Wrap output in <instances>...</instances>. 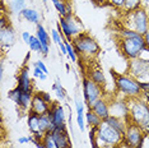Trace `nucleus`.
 <instances>
[{"mask_svg": "<svg viewBox=\"0 0 149 148\" xmlns=\"http://www.w3.org/2000/svg\"><path fill=\"white\" fill-rule=\"evenodd\" d=\"M123 134H120L103 120L101 125L97 128L96 138L91 142L93 148H117L123 143Z\"/></svg>", "mask_w": 149, "mask_h": 148, "instance_id": "nucleus-1", "label": "nucleus"}, {"mask_svg": "<svg viewBox=\"0 0 149 148\" xmlns=\"http://www.w3.org/2000/svg\"><path fill=\"white\" fill-rule=\"evenodd\" d=\"M129 101L130 114H129V121L138 125L143 132L149 134V103L141 97L131 98Z\"/></svg>", "mask_w": 149, "mask_h": 148, "instance_id": "nucleus-2", "label": "nucleus"}, {"mask_svg": "<svg viewBox=\"0 0 149 148\" xmlns=\"http://www.w3.org/2000/svg\"><path fill=\"white\" fill-rule=\"evenodd\" d=\"M123 27L144 36L149 28V13L144 8L130 13H123Z\"/></svg>", "mask_w": 149, "mask_h": 148, "instance_id": "nucleus-3", "label": "nucleus"}, {"mask_svg": "<svg viewBox=\"0 0 149 148\" xmlns=\"http://www.w3.org/2000/svg\"><path fill=\"white\" fill-rule=\"evenodd\" d=\"M72 43L77 54L79 56H82V59L84 60H91L94 56H97L101 50L98 42L91 35H88L87 32H83L82 35L75 37L72 41Z\"/></svg>", "mask_w": 149, "mask_h": 148, "instance_id": "nucleus-4", "label": "nucleus"}, {"mask_svg": "<svg viewBox=\"0 0 149 148\" xmlns=\"http://www.w3.org/2000/svg\"><path fill=\"white\" fill-rule=\"evenodd\" d=\"M115 84H116L117 92L124 95V98H139L143 96L140 83L131 75L126 74H116L115 75Z\"/></svg>", "mask_w": 149, "mask_h": 148, "instance_id": "nucleus-5", "label": "nucleus"}, {"mask_svg": "<svg viewBox=\"0 0 149 148\" xmlns=\"http://www.w3.org/2000/svg\"><path fill=\"white\" fill-rule=\"evenodd\" d=\"M117 42L118 47L121 50V54L129 61L136 59L140 55V52L143 51V49L147 46L144 36L141 35H138L136 37H131V38H118Z\"/></svg>", "mask_w": 149, "mask_h": 148, "instance_id": "nucleus-6", "label": "nucleus"}, {"mask_svg": "<svg viewBox=\"0 0 149 148\" xmlns=\"http://www.w3.org/2000/svg\"><path fill=\"white\" fill-rule=\"evenodd\" d=\"M59 24L61 27V32L64 37L70 42L84 32V27L82 22L77 18V15L74 13H69L65 17H60Z\"/></svg>", "mask_w": 149, "mask_h": 148, "instance_id": "nucleus-7", "label": "nucleus"}, {"mask_svg": "<svg viewBox=\"0 0 149 148\" xmlns=\"http://www.w3.org/2000/svg\"><path fill=\"white\" fill-rule=\"evenodd\" d=\"M145 137H147V134L143 132V129H140L138 125L129 121L126 130L124 133L123 144H125L129 148H141Z\"/></svg>", "mask_w": 149, "mask_h": 148, "instance_id": "nucleus-8", "label": "nucleus"}, {"mask_svg": "<svg viewBox=\"0 0 149 148\" xmlns=\"http://www.w3.org/2000/svg\"><path fill=\"white\" fill-rule=\"evenodd\" d=\"M83 96H84V102L87 103L88 109L93 106L98 100L103 98V89L101 86L94 83L93 80L84 77L83 78Z\"/></svg>", "mask_w": 149, "mask_h": 148, "instance_id": "nucleus-9", "label": "nucleus"}, {"mask_svg": "<svg viewBox=\"0 0 149 148\" xmlns=\"http://www.w3.org/2000/svg\"><path fill=\"white\" fill-rule=\"evenodd\" d=\"M129 70H130V75L136 79L139 83L149 82V61H145L139 58L130 60Z\"/></svg>", "mask_w": 149, "mask_h": 148, "instance_id": "nucleus-10", "label": "nucleus"}, {"mask_svg": "<svg viewBox=\"0 0 149 148\" xmlns=\"http://www.w3.org/2000/svg\"><path fill=\"white\" fill-rule=\"evenodd\" d=\"M50 116L52 119V123L55 124V129H60V130H68L65 120H66V115L64 107L57 102H52L50 105V111H49Z\"/></svg>", "mask_w": 149, "mask_h": 148, "instance_id": "nucleus-11", "label": "nucleus"}, {"mask_svg": "<svg viewBox=\"0 0 149 148\" xmlns=\"http://www.w3.org/2000/svg\"><path fill=\"white\" fill-rule=\"evenodd\" d=\"M129 114H130V107H129V101L126 98L115 100L110 102V115L129 120Z\"/></svg>", "mask_w": 149, "mask_h": 148, "instance_id": "nucleus-12", "label": "nucleus"}, {"mask_svg": "<svg viewBox=\"0 0 149 148\" xmlns=\"http://www.w3.org/2000/svg\"><path fill=\"white\" fill-rule=\"evenodd\" d=\"M15 31L13 29L12 24L4 26L0 28V43H1V49H10L15 42Z\"/></svg>", "mask_w": 149, "mask_h": 148, "instance_id": "nucleus-13", "label": "nucleus"}, {"mask_svg": "<svg viewBox=\"0 0 149 148\" xmlns=\"http://www.w3.org/2000/svg\"><path fill=\"white\" fill-rule=\"evenodd\" d=\"M17 87L21 88L23 92L27 93H35L33 92V80L29 77L28 68L24 66L18 74V78H17Z\"/></svg>", "mask_w": 149, "mask_h": 148, "instance_id": "nucleus-14", "label": "nucleus"}, {"mask_svg": "<svg viewBox=\"0 0 149 148\" xmlns=\"http://www.w3.org/2000/svg\"><path fill=\"white\" fill-rule=\"evenodd\" d=\"M31 112H35L37 115H45L50 111V103H47L45 100L40 96L38 92L33 93L32 103H31Z\"/></svg>", "mask_w": 149, "mask_h": 148, "instance_id": "nucleus-15", "label": "nucleus"}, {"mask_svg": "<svg viewBox=\"0 0 149 148\" xmlns=\"http://www.w3.org/2000/svg\"><path fill=\"white\" fill-rule=\"evenodd\" d=\"M36 36H37V38L40 40L41 45H42L41 54L43 56H47V55H49V52H50V42H51V38H50V35L47 33V31L45 29V27H43L41 23H38V24H37Z\"/></svg>", "mask_w": 149, "mask_h": 148, "instance_id": "nucleus-16", "label": "nucleus"}, {"mask_svg": "<svg viewBox=\"0 0 149 148\" xmlns=\"http://www.w3.org/2000/svg\"><path fill=\"white\" fill-rule=\"evenodd\" d=\"M89 109L92 110L94 114H97L102 120H106L107 117L110 116V101H107L103 97V98L98 100L93 106L89 107Z\"/></svg>", "mask_w": 149, "mask_h": 148, "instance_id": "nucleus-17", "label": "nucleus"}, {"mask_svg": "<svg viewBox=\"0 0 149 148\" xmlns=\"http://www.w3.org/2000/svg\"><path fill=\"white\" fill-rule=\"evenodd\" d=\"M52 137L57 144V148H72V142L68 135V130H60V129H54Z\"/></svg>", "mask_w": 149, "mask_h": 148, "instance_id": "nucleus-18", "label": "nucleus"}, {"mask_svg": "<svg viewBox=\"0 0 149 148\" xmlns=\"http://www.w3.org/2000/svg\"><path fill=\"white\" fill-rule=\"evenodd\" d=\"M87 78H89L91 80H93L94 83H97V84L101 86V87H103L104 84H106V75H104L103 70L101 69L100 66L88 69Z\"/></svg>", "mask_w": 149, "mask_h": 148, "instance_id": "nucleus-19", "label": "nucleus"}, {"mask_svg": "<svg viewBox=\"0 0 149 148\" xmlns=\"http://www.w3.org/2000/svg\"><path fill=\"white\" fill-rule=\"evenodd\" d=\"M108 125H111L113 128V129H116L120 134H123L124 135V133H125V130H126V126H127V124H129V120H125V119H121V117H116V116H112V115H110L107 117L106 120H104Z\"/></svg>", "mask_w": 149, "mask_h": 148, "instance_id": "nucleus-20", "label": "nucleus"}, {"mask_svg": "<svg viewBox=\"0 0 149 148\" xmlns=\"http://www.w3.org/2000/svg\"><path fill=\"white\" fill-rule=\"evenodd\" d=\"M75 109H77V123L79 126L80 132H84L86 125H84V119H86V114H84V105L80 101L79 97H75Z\"/></svg>", "mask_w": 149, "mask_h": 148, "instance_id": "nucleus-21", "label": "nucleus"}, {"mask_svg": "<svg viewBox=\"0 0 149 148\" xmlns=\"http://www.w3.org/2000/svg\"><path fill=\"white\" fill-rule=\"evenodd\" d=\"M19 15H21L22 18H24L26 21H28L29 23H35V24L41 23V14H40L36 9L26 8V9H23Z\"/></svg>", "mask_w": 149, "mask_h": 148, "instance_id": "nucleus-22", "label": "nucleus"}, {"mask_svg": "<svg viewBox=\"0 0 149 148\" xmlns=\"http://www.w3.org/2000/svg\"><path fill=\"white\" fill-rule=\"evenodd\" d=\"M55 129V124L52 123V119L50 116V114L47 112L45 115H40V130L41 133H47V132H52Z\"/></svg>", "mask_w": 149, "mask_h": 148, "instance_id": "nucleus-23", "label": "nucleus"}, {"mask_svg": "<svg viewBox=\"0 0 149 148\" xmlns=\"http://www.w3.org/2000/svg\"><path fill=\"white\" fill-rule=\"evenodd\" d=\"M27 124H28V129L31 130L32 134L41 133V130H40V115L29 111L28 117H27Z\"/></svg>", "mask_w": 149, "mask_h": 148, "instance_id": "nucleus-24", "label": "nucleus"}, {"mask_svg": "<svg viewBox=\"0 0 149 148\" xmlns=\"http://www.w3.org/2000/svg\"><path fill=\"white\" fill-rule=\"evenodd\" d=\"M86 121L88 125H89V128H98L103 120L101 119L97 114H94L91 109H88V111L86 112Z\"/></svg>", "mask_w": 149, "mask_h": 148, "instance_id": "nucleus-25", "label": "nucleus"}, {"mask_svg": "<svg viewBox=\"0 0 149 148\" xmlns=\"http://www.w3.org/2000/svg\"><path fill=\"white\" fill-rule=\"evenodd\" d=\"M57 12H59L60 17H65L66 14L72 13V9H70V5L65 3V0H51Z\"/></svg>", "mask_w": 149, "mask_h": 148, "instance_id": "nucleus-26", "label": "nucleus"}, {"mask_svg": "<svg viewBox=\"0 0 149 148\" xmlns=\"http://www.w3.org/2000/svg\"><path fill=\"white\" fill-rule=\"evenodd\" d=\"M143 8V1L141 0H125V5L124 9L121 12L123 13H130L134 10Z\"/></svg>", "mask_w": 149, "mask_h": 148, "instance_id": "nucleus-27", "label": "nucleus"}, {"mask_svg": "<svg viewBox=\"0 0 149 148\" xmlns=\"http://www.w3.org/2000/svg\"><path fill=\"white\" fill-rule=\"evenodd\" d=\"M52 89H54V92H55L56 98L59 100V101H64V100L66 98V91L64 89V87H63V84H61V82L59 80V78H57L56 82L54 83Z\"/></svg>", "mask_w": 149, "mask_h": 148, "instance_id": "nucleus-28", "label": "nucleus"}, {"mask_svg": "<svg viewBox=\"0 0 149 148\" xmlns=\"http://www.w3.org/2000/svg\"><path fill=\"white\" fill-rule=\"evenodd\" d=\"M9 9L14 14H21L23 9H26V0H12V3L9 4Z\"/></svg>", "mask_w": 149, "mask_h": 148, "instance_id": "nucleus-29", "label": "nucleus"}, {"mask_svg": "<svg viewBox=\"0 0 149 148\" xmlns=\"http://www.w3.org/2000/svg\"><path fill=\"white\" fill-rule=\"evenodd\" d=\"M22 93H23V91L21 88H18V87H15V88H13L8 92V98H10L15 105H18L19 100H21V97H22Z\"/></svg>", "mask_w": 149, "mask_h": 148, "instance_id": "nucleus-30", "label": "nucleus"}, {"mask_svg": "<svg viewBox=\"0 0 149 148\" xmlns=\"http://www.w3.org/2000/svg\"><path fill=\"white\" fill-rule=\"evenodd\" d=\"M42 143H43V146H45V148H57V144L55 142V139H54L51 132L45 133L43 139H42Z\"/></svg>", "mask_w": 149, "mask_h": 148, "instance_id": "nucleus-31", "label": "nucleus"}, {"mask_svg": "<svg viewBox=\"0 0 149 148\" xmlns=\"http://www.w3.org/2000/svg\"><path fill=\"white\" fill-rule=\"evenodd\" d=\"M65 46H66V51H68V56L70 58V60H72L73 63H75L77 61V59H78V54L75 51V49H74V46H73V43L70 42V41H68V40H65Z\"/></svg>", "mask_w": 149, "mask_h": 148, "instance_id": "nucleus-32", "label": "nucleus"}, {"mask_svg": "<svg viewBox=\"0 0 149 148\" xmlns=\"http://www.w3.org/2000/svg\"><path fill=\"white\" fill-rule=\"evenodd\" d=\"M28 46H29V50H31V51L40 52V54L42 51V45H41V42H40V40L37 38V36H32L31 42H29Z\"/></svg>", "mask_w": 149, "mask_h": 148, "instance_id": "nucleus-33", "label": "nucleus"}, {"mask_svg": "<svg viewBox=\"0 0 149 148\" xmlns=\"http://www.w3.org/2000/svg\"><path fill=\"white\" fill-rule=\"evenodd\" d=\"M63 33L59 31V29H52L51 31V40L57 45H60V43H63Z\"/></svg>", "mask_w": 149, "mask_h": 148, "instance_id": "nucleus-34", "label": "nucleus"}, {"mask_svg": "<svg viewBox=\"0 0 149 148\" xmlns=\"http://www.w3.org/2000/svg\"><path fill=\"white\" fill-rule=\"evenodd\" d=\"M107 3H108V5H111L112 8L120 9V10H123L124 5H125V0H107Z\"/></svg>", "mask_w": 149, "mask_h": 148, "instance_id": "nucleus-35", "label": "nucleus"}, {"mask_svg": "<svg viewBox=\"0 0 149 148\" xmlns=\"http://www.w3.org/2000/svg\"><path fill=\"white\" fill-rule=\"evenodd\" d=\"M33 77H36V78H38L40 80H46L47 79V74L43 73L40 68H37V66H35L33 68Z\"/></svg>", "mask_w": 149, "mask_h": 148, "instance_id": "nucleus-36", "label": "nucleus"}, {"mask_svg": "<svg viewBox=\"0 0 149 148\" xmlns=\"http://www.w3.org/2000/svg\"><path fill=\"white\" fill-rule=\"evenodd\" d=\"M38 93H40V96H41L47 103H50V105H51V103H52V97H51V95H50L49 92H43V91H40Z\"/></svg>", "mask_w": 149, "mask_h": 148, "instance_id": "nucleus-37", "label": "nucleus"}, {"mask_svg": "<svg viewBox=\"0 0 149 148\" xmlns=\"http://www.w3.org/2000/svg\"><path fill=\"white\" fill-rule=\"evenodd\" d=\"M33 66H37V68H40V69H41L43 73H46V74L49 73V70H47L46 65H45V63H43L42 60H37V61H36L35 64H33Z\"/></svg>", "mask_w": 149, "mask_h": 148, "instance_id": "nucleus-38", "label": "nucleus"}, {"mask_svg": "<svg viewBox=\"0 0 149 148\" xmlns=\"http://www.w3.org/2000/svg\"><path fill=\"white\" fill-rule=\"evenodd\" d=\"M31 38H32V35L29 32H27V31L22 32V40L27 43V45H29V42H31Z\"/></svg>", "mask_w": 149, "mask_h": 148, "instance_id": "nucleus-39", "label": "nucleus"}, {"mask_svg": "<svg viewBox=\"0 0 149 148\" xmlns=\"http://www.w3.org/2000/svg\"><path fill=\"white\" fill-rule=\"evenodd\" d=\"M29 142H31L29 137H21V138H18V143L19 144H26V143H29Z\"/></svg>", "mask_w": 149, "mask_h": 148, "instance_id": "nucleus-40", "label": "nucleus"}, {"mask_svg": "<svg viewBox=\"0 0 149 148\" xmlns=\"http://www.w3.org/2000/svg\"><path fill=\"white\" fill-rule=\"evenodd\" d=\"M59 47H60V51H61L63 55H68V51H66V46H65V42L63 41V43H60L59 45Z\"/></svg>", "mask_w": 149, "mask_h": 148, "instance_id": "nucleus-41", "label": "nucleus"}, {"mask_svg": "<svg viewBox=\"0 0 149 148\" xmlns=\"http://www.w3.org/2000/svg\"><path fill=\"white\" fill-rule=\"evenodd\" d=\"M92 3H94L96 5H104L107 3V0H91Z\"/></svg>", "mask_w": 149, "mask_h": 148, "instance_id": "nucleus-42", "label": "nucleus"}, {"mask_svg": "<svg viewBox=\"0 0 149 148\" xmlns=\"http://www.w3.org/2000/svg\"><path fill=\"white\" fill-rule=\"evenodd\" d=\"M143 1V8L149 13V0H141Z\"/></svg>", "mask_w": 149, "mask_h": 148, "instance_id": "nucleus-43", "label": "nucleus"}, {"mask_svg": "<svg viewBox=\"0 0 149 148\" xmlns=\"http://www.w3.org/2000/svg\"><path fill=\"white\" fill-rule=\"evenodd\" d=\"M144 40H145V45L149 47V28H148V31H147V33L144 35Z\"/></svg>", "mask_w": 149, "mask_h": 148, "instance_id": "nucleus-44", "label": "nucleus"}, {"mask_svg": "<svg viewBox=\"0 0 149 148\" xmlns=\"http://www.w3.org/2000/svg\"><path fill=\"white\" fill-rule=\"evenodd\" d=\"M117 148H129V147H126V146H125V144H123V143H121V144H120V146H118Z\"/></svg>", "mask_w": 149, "mask_h": 148, "instance_id": "nucleus-45", "label": "nucleus"}, {"mask_svg": "<svg viewBox=\"0 0 149 148\" xmlns=\"http://www.w3.org/2000/svg\"><path fill=\"white\" fill-rule=\"evenodd\" d=\"M42 1H43V3H46V1H47V0H42Z\"/></svg>", "mask_w": 149, "mask_h": 148, "instance_id": "nucleus-46", "label": "nucleus"}]
</instances>
